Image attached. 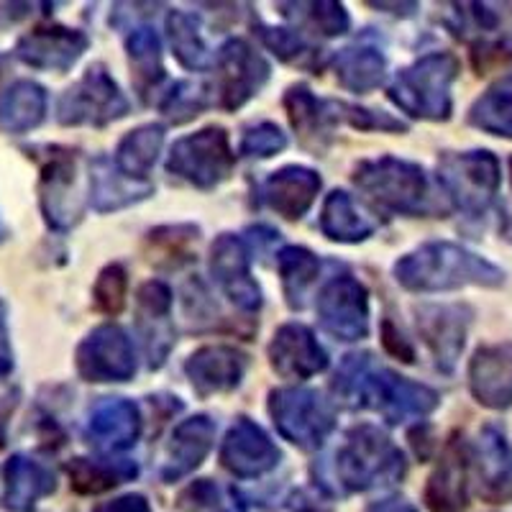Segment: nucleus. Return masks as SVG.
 <instances>
[{"label":"nucleus","mask_w":512,"mask_h":512,"mask_svg":"<svg viewBox=\"0 0 512 512\" xmlns=\"http://www.w3.org/2000/svg\"><path fill=\"white\" fill-rule=\"evenodd\" d=\"M333 392L349 408H372L387 423L418 420L436 410L438 395L392 369L377 367L369 354H351L333 379Z\"/></svg>","instance_id":"1"},{"label":"nucleus","mask_w":512,"mask_h":512,"mask_svg":"<svg viewBox=\"0 0 512 512\" xmlns=\"http://www.w3.org/2000/svg\"><path fill=\"white\" fill-rule=\"evenodd\" d=\"M395 277L413 292H446L469 285L500 287L505 282L500 267L451 241H433L402 256L395 264Z\"/></svg>","instance_id":"2"},{"label":"nucleus","mask_w":512,"mask_h":512,"mask_svg":"<svg viewBox=\"0 0 512 512\" xmlns=\"http://www.w3.org/2000/svg\"><path fill=\"white\" fill-rule=\"evenodd\" d=\"M456 77L459 59L454 54H425L395 77L390 98L410 116L446 121L451 116V85Z\"/></svg>","instance_id":"3"},{"label":"nucleus","mask_w":512,"mask_h":512,"mask_svg":"<svg viewBox=\"0 0 512 512\" xmlns=\"http://www.w3.org/2000/svg\"><path fill=\"white\" fill-rule=\"evenodd\" d=\"M402 472H405V456L374 425H359L349 431L346 443L336 454V474L351 492H361L382 482H395Z\"/></svg>","instance_id":"4"},{"label":"nucleus","mask_w":512,"mask_h":512,"mask_svg":"<svg viewBox=\"0 0 512 512\" xmlns=\"http://www.w3.org/2000/svg\"><path fill=\"white\" fill-rule=\"evenodd\" d=\"M354 182L387 210L418 216L428 203V180L413 162L397 157H379L356 167Z\"/></svg>","instance_id":"5"},{"label":"nucleus","mask_w":512,"mask_h":512,"mask_svg":"<svg viewBox=\"0 0 512 512\" xmlns=\"http://www.w3.org/2000/svg\"><path fill=\"white\" fill-rule=\"evenodd\" d=\"M269 415L282 438L300 446L303 451H315L323 446V441L336 425L331 405L308 387L274 390L269 395Z\"/></svg>","instance_id":"6"},{"label":"nucleus","mask_w":512,"mask_h":512,"mask_svg":"<svg viewBox=\"0 0 512 512\" xmlns=\"http://www.w3.org/2000/svg\"><path fill=\"white\" fill-rule=\"evenodd\" d=\"M438 180L461 210L482 216L500 190V162L489 152L446 154L438 164Z\"/></svg>","instance_id":"7"},{"label":"nucleus","mask_w":512,"mask_h":512,"mask_svg":"<svg viewBox=\"0 0 512 512\" xmlns=\"http://www.w3.org/2000/svg\"><path fill=\"white\" fill-rule=\"evenodd\" d=\"M236 154L223 128L210 126L198 134L185 136L172 146L167 159V169L172 175L192 182L195 187H216L218 182L231 175Z\"/></svg>","instance_id":"8"},{"label":"nucleus","mask_w":512,"mask_h":512,"mask_svg":"<svg viewBox=\"0 0 512 512\" xmlns=\"http://www.w3.org/2000/svg\"><path fill=\"white\" fill-rule=\"evenodd\" d=\"M128 100L103 64H93L77 85L59 98L57 118L62 126H105L126 116Z\"/></svg>","instance_id":"9"},{"label":"nucleus","mask_w":512,"mask_h":512,"mask_svg":"<svg viewBox=\"0 0 512 512\" xmlns=\"http://www.w3.org/2000/svg\"><path fill=\"white\" fill-rule=\"evenodd\" d=\"M77 372L85 382H128L136 374L131 338L118 326H100L77 346Z\"/></svg>","instance_id":"10"},{"label":"nucleus","mask_w":512,"mask_h":512,"mask_svg":"<svg viewBox=\"0 0 512 512\" xmlns=\"http://www.w3.org/2000/svg\"><path fill=\"white\" fill-rule=\"evenodd\" d=\"M318 318L323 331L338 341H361L369 333L367 287L354 277H336L318 297Z\"/></svg>","instance_id":"11"},{"label":"nucleus","mask_w":512,"mask_h":512,"mask_svg":"<svg viewBox=\"0 0 512 512\" xmlns=\"http://www.w3.org/2000/svg\"><path fill=\"white\" fill-rule=\"evenodd\" d=\"M216 64L218 95H221V108L226 111L241 108L269 77V64L241 39L226 41Z\"/></svg>","instance_id":"12"},{"label":"nucleus","mask_w":512,"mask_h":512,"mask_svg":"<svg viewBox=\"0 0 512 512\" xmlns=\"http://www.w3.org/2000/svg\"><path fill=\"white\" fill-rule=\"evenodd\" d=\"M221 461L228 472L241 479H254L280 464V448L249 418H239L221 446Z\"/></svg>","instance_id":"13"},{"label":"nucleus","mask_w":512,"mask_h":512,"mask_svg":"<svg viewBox=\"0 0 512 512\" xmlns=\"http://www.w3.org/2000/svg\"><path fill=\"white\" fill-rule=\"evenodd\" d=\"M88 49V36L67 26H39L18 39L16 57L34 70L67 72Z\"/></svg>","instance_id":"14"},{"label":"nucleus","mask_w":512,"mask_h":512,"mask_svg":"<svg viewBox=\"0 0 512 512\" xmlns=\"http://www.w3.org/2000/svg\"><path fill=\"white\" fill-rule=\"evenodd\" d=\"M75 157L70 152L52 154L44 164L39 182L41 213L54 231H67L80 218V200H77Z\"/></svg>","instance_id":"15"},{"label":"nucleus","mask_w":512,"mask_h":512,"mask_svg":"<svg viewBox=\"0 0 512 512\" xmlns=\"http://www.w3.org/2000/svg\"><path fill=\"white\" fill-rule=\"evenodd\" d=\"M210 269L216 274L218 285L228 295L236 308L241 310H259L262 305V290L251 277L249 269V249L233 233H223L213 244V256H210Z\"/></svg>","instance_id":"16"},{"label":"nucleus","mask_w":512,"mask_h":512,"mask_svg":"<svg viewBox=\"0 0 512 512\" xmlns=\"http://www.w3.org/2000/svg\"><path fill=\"white\" fill-rule=\"evenodd\" d=\"M274 372L285 379H310L328 367V354L318 344L313 331L300 323H287L274 333L269 344Z\"/></svg>","instance_id":"17"},{"label":"nucleus","mask_w":512,"mask_h":512,"mask_svg":"<svg viewBox=\"0 0 512 512\" xmlns=\"http://www.w3.org/2000/svg\"><path fill=\"white\" fill-rule=\"evenodd\" d=\"M469 387L479 405L507 410L512 405V344L482 346L469 367Z\"/></svg>","instance_id":"18"},{"label":"nucleus","mask_w":512,"mask_h":512,"mask_svg":"<svg viewBox=\"0 0 512 512\" xmlns=\"http://www.w3.org/2000/svg\"><path fill=\"white\" fill-rule=\"evenodd\" d=\"M469 461L472 454L464 438L454 436L443 448L441 464L428 479L425 487V505L431 512H464L466 510V479H469Z\"/></svg>","instance_id":"19"},{"label":"nucleus","mask_w":512,"mask_h":512,"mask_svg":"<svg viewBox=\"0 0 512 512\" xmlns=\"http://www.w3.org/2000/svg\"><path fill=\"white\" fill-rule=\"evenodd\" d=\"M466 326H469V315L461 310V305H433L418 313L420 336L433 351L443 372L456 367L466 344Z\"/></svg>","instance_id":"20"},{"label":"nucleus","mask_w":512,"mask_h":512,"mask_svg":"<svg viewBox=\"0 0 512 512\" xmlns=\"http://www.w3.org/2000/svg\"><path fill=\"white\" fill-rule=\"evenodd\" d=\"M246 356L231 346H205L187 359L185 372L198 395H221L239 387L246 372Z\"/></svg>","instance_id":"21"},{"label":"nucleus","mask_w":512,"mask_h":512,"mask_svg":"<svg viewBox=\"0 0 512 512\" xmlns=\"http://www.w3.org/2000/svg\"><path fill=\"white\" fill-rule=\"evenodd\" d=\"M141 433V415L134 402L123 397L98 402L88 420V438L103 454L126 451Z\"/></svg>","instance_id":"22"},{"label":"nucleus","mask_w":512,"mask_h":512,"mask_svg":"<svg viewBox=\"0 0 512 512\" xmlns=\"http://www.w3.org/2000/svg\"><path fill=\"white\" fill-rule=\"evenodd\" d=\"M3 507L13 512H34L44 497L57 489L52 469L26 454H13L3 469Z\"/></svg>","instance_id":"23"},{"label":"nucleus","mask_w":512,"mask_h":512,"mask_svg":"<svg viewBox=\"0 0 512 512\" xmlns=\"http://www.w3.org/2000/svg\"><path fill=\"white\" fill-rule=\"evenodd\" d=\"M318 190V172L292 164V167H282L280 172L269 175V180L262 185V200L282 218L297 221L308 213Z\"/></svg>","instance_id":"24"},{"label":"nucleus","mask_w":512,"mask_h":512,"mask_svg":"<svg viewBox=\"0 0 512 512\" xmlns=\"http://www.w3.org/2000/svg\"><path fill=\"white\" fill-rule=\"evenodd\" d=\"M216 441V423L208 415H195L175 428L172 441L167 448V466H164V479L175 482L185 477L192 469L203 464Z\"/></svg>","instance_id":"25"},{"label":"nucleus","mask_w":512,"mask_h":512,"mask_svg":"<svg viewBox=\"0 0 512 512\" xmlns=\"http://www.w3.org/2000/svg\"><path fill=\"white\" fill-rule=\"evenodd\" d=\"M474 461H477L479 469V495L484 500L495 502V505L512 500L510 448H507L505 436L497 428H492V425H487L479 433V446Z\"/></svg>","instance_id":"26"},{"label":"nucleus","mask_w":512,"mask_h":512,"mask_svg":"<svg viewBox=\"0 0 512 512\" xmlns=\"http://www.w3.org/2000/svg\"><path fill=\"white\" fill-rule=\"evenodd\" d=\"M49 95L34 80H16L0 90V134H29L47 116Z\"/></svg>","instance_id":"27"},{"label":"nucleus","mask_w":512,"mask_h":512,"mask_svg":"<svg viewBox=\"0 0 512 512\" xmlns=\"http://www.w3.org/2000/svg\"><path fill=\"white\" fill-rule=\"evenodd\" d=\"M149 192H152V185L126 177L121 169L113 167L111 159L100 157L90 164V203L100 213L126 208L146 198Z\"/></svg>","instance_id":"28"},{"label":"nucleus","mask_w":512,"mask_h":512,"mask_svg":"<svg viewBox=\"0 0 512 512\" xmlns=\"http://www.w3.org/2000/svg\"><path fill=\"white\" fill-rule=\"evenodd\" d=\"M374 228H377V223L354 203L349 192H331L326 203H323L320 231L326 233L328 239L344 241V244H359V241L372 236Z\"/></svg>","instance_id":"29"},{"label":"nucleus","mask_w":512,"mask_h":512,"mask_svg":"<svg viewBox=\"0 0 512 512\" xmlns=\"http://www.w3.org/2000/svg\"><path fill=\"white\" fill-rule=\"evenodd\" d=\"M387 70V59L377 47L356 44L336 57V77L351 93H372L379 88Z\"/></svg>","instance_id":"30"},{"label":"nucleus","mask_w":512,"mask_h":512,"mask_svg":"<svg viewBox=\"0 0 512 512\" xmlns=\"http://www.w3.org/2000/svg\"><path fill=\"white\" fill-rule=\"evenodd\" d=\"M164 144V128L162 126H141L131 134H126V139L118 144L116 152V167L121 169L123 175L131 177V180H144L149 172H152L154 162H157L159 152H162Z\"/></svg>","instance_id":"31"},{"label":"nucleus","mask_w":512,"mask_h":512,"mask_svg":"<svg viewBox=\"0 0 512 512\" xmlns=\"http://www.w3.org/2000/svg\"><path fill=\"white\" fill-rule=\"evenodd\" d=\"M469 123L489 136L512 139V75L502 77L482 93L469 111Z\"/></svg>","instance_id":"32"},{"label":"nucleus","mask_w":512,"mask_h":512,"mask_svg":"<svg viewBox=\"0 0 512 512\" xmlns=\"http://www.w3.org/2000/svg\"><path fill=\"white\" fill-rule=\"evenodd\" d=\"M277 269H280L282 287H285L287 303L292 308H303L305 295L318 277V256L303 246H285L277 254Z\"/></svg>","instance_id":"33"},{"label":"nucleus","mask_w":512,"mask_h":512,"mask_svg":"<svg viewBox=\"0 0 512 512\" xmlns=\"http://www.w3.org/2000/svg\"><path fill=\"white\" fill-rule=\"evenodd\" d=\"M126 47L136 88L141 90V95H146L164 80L162 44H159L157 34L149 26H141V29H134V34L128 36Z\"/></svg>","instance_id":"34"},{"label":"nucleus","mask_w":512,"mask_h":512,"mask_svg":"<svg viewBox=\"0 0 512 512\" xmlns=\"http://www.w3.org/2000/svg\"><path fill=\"white\" fill-rule=\"evenodd\" d=\"M67 474L72 479V487L80 495H100L108 492L116 484L136 477V466L128 461H90V459H72L67 464Z\"/></svg>","instance_id":"35"},{"label":"nucleus","mask_w":512,"mask_h":512,"mask_svg":"<svg viewBox=\"0 0 512 512\" xmlns=\"http://www.w3.org/2000/svg\"><path fill=\"white\" fill-rule=\"evenodd\" d=\"M169 41H172V52L180 59L182 67L187 70H208L210 64H216V59L210 57L208 47H205L203 36H200L198 21L190 13L175 11L167 18Z\"/></svg>","instance_id":"36"},{"label":"nucleus","mask_w":512,"mask_h":512,"mask_svg":"<svg viewBox=\"0 0 512 512\" xmlns=\"http://www.w3.org/2000/svg\"><path fill=\"white\" fill-rule=\"evenodd\" d=\"M262 39L269 49H272L282 62L303 67V70H315L320 67L318 49L310 47L308 41L300 39L295 31L287 29H262Z\"/></svg>","instance_id":"37"},{"label":"nucleus","mask_w":512,"mask_h":512,"mask_svg":"<svg viewBox=\"0 0 512 512\" xmlns=\"http://www.w3.org/2000/svg\"><path fill=\"white\" fill-rule=\"evenodd\" d=\"M126 290H128V277L126 269L121 264H111L98 274L93 287V297L98 310L105 315H118L126 305Z\"/></svg>","instance_id":"38"},{"label":"nucleus","mask_w":512,"mask_h":512,"mask_svg":"<svg viewBox=\"0 0 512 512\" xmlns=\"http://www.w3.org/2000/svg\"><path fill=\"white\" fill-rule=\"evenodd\" d=\"M287 146V136L282 134L280 126L274 123H259V126L246 128L244 139H241L239 152L244 157H274Z\"/></svg>","instance_id":"39"},{"label":"nucleus","mask_w":512,"mask_h":512,"mask_svg":"<svg viewBox=\"0 0 512 512\" xmlns=\"http://www.w3.org/2000/svg\"><path fill=\"white\" fill-rule=\"evenodd\" d=\"M310 24L313 29H318L320 34L326 36H338L349 31V13L344 11V6L338 3H310Z\"/></svg>","instance_id":"40"},{"label":"nucleus","mask_w":512,"mask_h":512,"mask_svg":"<svg viewBox=\"0 0 512 512\" xmlns=\"http://www.w3.org/2000/svg\"><path fill=\"white\" fill-rule=\"evenodd\" d=\"M382 344H384V349L390 351V354H395V356H400L402 361H415V354H413V349H410L408 346V341H405V338L400 336V331H397L395 326H392L390 320H387V323H384L382 326Z\"/></svg>","instance_id":"41"},{"label":"nucleus","mask_w":512,"mask_h":512,"mask_svg":"<svg viewBox=\"0 0 512 512\" xmlns=\"http://www.w3.org/2000/svg\"><path fill=\"white\" fill-rule=\"evenodd\" d=\"M13 372V349L11 331H8L6 305L0 303V379H6Z\"/></svg>","instance_id":"42"},{"label":"nucleus","mask_w":512,"mask_h":512,"mask_svg":"<svg viewBox=\"0 0 512 512\" xmlns=\"http://www.w3.org/2000/svg\"><path fill=\"white\" fill-rule=\"evenodd\" d=\"M93 512H152L146 497L141 495H126V497H118L113 502H103V505L95 507Z\"/></svg>","instance_id":"43"},{"label":"nucleus","mask_w":512,"mask_h":512,"mask_svg":"<svg viewBox=\"0 0 512 512\" xmlns=\"http://www.w3.org/2000/svg\"><path fill=\"white\" fill-rule=\"evenodd\" d=\"M367 512H418V510H415V507L410 505V502L397 500V497H392V500L374 502V505L369 507Z\"/></svg>","instance_id":"44"},{"label":"nucleus","mask_w":512,"mask_h":512,"mask_svg":"<svg viewBox=\"0 0 512 512\" xmlns=\"http://www.w3.org/2000/svg\"><path fill=\"white\" fill-rule=\"evenodd\" d=\"M6 446V428H3V420H0V448Z\"/></svg>","instance_id":"45"},{"label":"nucleus","mask_w":512,"mask_h":512,"mask_svg":"<svg viewBox=\"0 0 512 512\" xmlns=\"http://www.w3.org/2000/svg\"><path fill=\"white\" fill-rule=\"evenodd\" d=\"M0 239H3V228H0Z\"/></svg>","instance_id":"46"},{"label":"nucleus","mask_w":512,"mask_h":512,"mask_svg":"<svg viewBox=\"0 0 512 512\" xmlns=\"http://www.w3.org/2000/svg\"><path fill=\"white\" fill-rule=\"evenodd\" d=\"M510 175H512V159H510Z\"/></svg>","instance_id":"47"}]
</instances>
